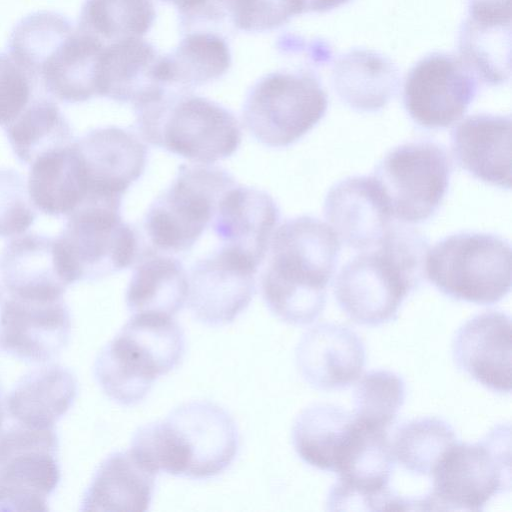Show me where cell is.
Returning <instances> with one entry per match:
<instances>
[{"mask_svg":"<svg viewBox=\"0 0 512 512\" xmlns=\"http://www.w3.org/2000/svg\"><path fill=\"white\" fill-rule=\"evenodd\" d=\"M185 345L184 332L171 316L133 314L98 354L95 378L110 399L135 405L158 377L180 364Z\"/></svg>","mask_w":512,"mask_h":512,"instance_id":"5","label":"cell"},{"mask_svg":"<svg viewBox=\"0 0 512 512\" xmlns=\"http://www.w3.org/2000/svg\"><path fill=\"white\" fill-rule=\"evenodd\" d=\"M74 145L86 182V196L78 208L120 209L123 195L145 170L146 146L136 135L116 126L92 129L76 138Z\"/></svg>","mask_w":512,"mask_h":512,"instance_id":"15","label":"cell"},{"mask_svg":"<svg viewBox=\"0 0 512 512\" xmlns=\"http://www.w3.org/2000/svg\"><path fill=\"white\" fill-rule=\"evenodd\" d=\"M230 64V51L223 39L209 32H194L171 56L162 57V79L165 84L198 86L221 77Z\"/></svg>","mask_w":512,"mask_h":512,"instance_id":"33","label":"cell"},{"mask_svg":"<svg viewBox=\"0 0 512 512\" xmlns=\"http://www.w3.org/2000/svg\"><path fill=\"white\" fill-rule=\"evenodd\" d=\"M28 193L38 210L53 217H68L81 205L86 183L74 141L30 164Z\"/></svg>","mask_w":512,"mask_h":512,"instance_id":"29","label":"cell"},{"mask_svg":"<svg viewBox=\"0 0 512 512\" xmlns=\"http://www.w3.org/2000/svg\"><path fill=\"white\" fill-rule=\"evenodd\" d=\"M425 271L429 281L444 295L491 305L510 291L511 246L491 233H456L428 250Z\"/></svg>","mask_w":512,"mask_h":512,"instance_id":"8","label":"cell"},{"mask_svg":"<svg viewBox=\"0 0 512 512\" xmlns=\"http://www.w3.org/2000/svg\"><path fill=\"white\" fill-rule=\"evenodd\" d=\"M154 18L152 0H85L77 26L105 46L142 38Z\"/></svg>","mask_w":512,"mask_h":512,"instance_id":"34","label":"cell"},{"mask_svg":"<svg viewBox=\"0 0 512 512\" xmlns=\"http://www.w3.org/2000/svg\"><path fill=\"white\" fill-rule=\"evenodd\" d=\"M478 90V78L460 57L434 52L408 72L403 104L418 126L443 129L463 117Z\"/></svg>","mask_w":512,"mask_h":512,"instance_id":"14","label":"cell"},{"mask_svg":"<svg viewBox=\"0 0 512 512\" xmlns=\"http://www.w3.org/2000/svg\"><path fill=\"white\" fill-rule=\"evenodd\" d=\"M3 129L15 157L26 165L49 151L70 145L75 140L70 122L54 99L46 94L37 95Z\"/></svg>","mask_w":512,"mask_h":512,"instance_id":"32","label":"cell"},{"mask_svg":"<svg viewBox=\"0 0 512 512\" xmlns=\"http://www.w3.org/2000/svg\"><path fill=\"white\" fill-rule=\"evenodd\" d=\"M279 215L267 192L235 185L220 199L211 226L224 246L258 268L269 250Z\"/></svg>","mask_w":512,"mask_h":512,"instance_id":"21","label":"cell"},{"mask_svg":"<svg viewBox=\"0 0 512 512\" xmlns=\"http://www.w3.org/2000/svg\"><path fill=\"white\" fill-rule=\"evenodd\" d=\"M104 45L63 14L35 11L13 27L8 54L46 95L65 104L98 96V65Z\"/></svg>","mask_w":512,"mask_h":512,"instance_id":"3","label":"cell"},{"mask_svg":"<svg viewBox=\"0 0 512 512\" xmlns=\"http://www.w3.org/2000/svg\"><path fill=\"white\" fill-rule=\"evenodd\" d=\"M257 267L232 249L197 261L188 277V304L194 318L208 326L234 321L255 293Z\"/></svg>","mask_w":512,"mask_h":512,"instance_id":"16","label":"cell"},{"mask_svg":"<svg viewBox=\"0 0 512 512\" xmlns=\"http://www.w3.org/2000/svg\"><path fill=\"white\" fill-rule=\"evenodd\" d=\"M176 6L183 14L196 16L207 0H165Z\"/></svg>","mask_w":512,"mask_h":512,"instance_id":"41","label":"cell"},{"mask_svg":"<svg viewBox=\"0 0 512 512\" xmlns=\"http://www.w3.org/2000/svg\"><path fill=\"white\" fill-rule=\"evenodd\" d=\"M332 85L339 99L358 112H377L397 94L400 74L384 55L352 49L340 55L332 68Z\"/></svg>","mask_w":512,"mask_h":512,"instance_id":"26","label":"cell"},{"mask_svg":"<svg viewBox=\"0 0 512 512\" xmlns=\"http://www.w3.org/2000/svg\"><path fill=\"white\" fill-rule=\"evenodd\" d=\"M235 421L209 401H191L164 420L139 427L130 450L154 472L206 479L224 471L236 457Z\"/></svg>","mask_w":512,"mask_h":512,"instance_id":"2","label":"cell"},{"mask_svg":"<svg viewBox=\"0 0 512 512\" xmlns=\"http://www.w3.org/2000/svg\"><path fill=\"white\" fill-rule=\"evenodd\" d=\"M78 393L76 376L58 364L38 367L24 375L9 393L8 413L30 428H53L70 409Z\"/></svg>","mask_w":512,"mask_h":512,"instance_id":"27","label":"cell"},{"mask_svg":"<svg viewBox=\"0 0 512 512\" xmlns=\"http://www.w3.org/2000/svg\"><path fill=\"white\" fill-rule=\"evenodd\" d=\"M236 185L224 169L183 164L170 187L150 206L144 227L160 251H189L211 224L222 196Z\"/></svg>","mask_w":512,"mask_h":512,"instance_id":"9","label":"cell"},{"mask_svg":"<svg viewBox=\"0 0 512 512\" xmlns=\"http://www.w3.org/2000/svg\"><path fill=\"white\" fill-rule=\"evenodd\" d=\"M351 0H302L303 12L323 13L333 10Z\"/></svg>","mask_w":512,"mask_h":512,"instance_id":"40","label":"cell"},{"mask_svg":"<svg viewBox=\"0 0 512 512\" xmlns=\"http://www.w3.org/2000/svg\"><path fill=\"white\" fill-rule=\"evenodd\" d=\"M432 490L411 499L416 510L481 511L511 488V428L495 425L476 443L450 447L434 467Z\"/></svg>","mask_w":512,"mask_h":512,"instance_id":"7","label":"cell"},{"mask_svg":"<svg viewBox=\"0 0 512 512\" xmlns=\"http://www.w3.org/2000/svg\"><path fill=\"white\" fill-rule=\"evenodd\" d=\"M56 248L62 273L71 285L103 278L129 267L138 239L120 210L82 207L68 216Z\"/></svg>","mask_w":512,"mask_h":512,"instance_id":"11","label":"cell"},{"mask_svg":"<svg viewBox=\"0 0 512 512\" xmlns=\"http://www.w3.org/2000/svg\"><path fill=\"white\" fill-rule=\"evenodd\" d=\"M39 94L31 75L8 53L0 52V126L13 122Z\"/></svg>","mask_w":512,"mask_h":512,"instance_id":"39","label":"cell"},{"mask_svg":"<svg viewBox=\"0 0 512 512\" xmlns=\"http://www.w3.org/2000/svg\"><path fill=\"white\" fill-rule=\"evenodd\" d=\"M3 418H4V414H3L1 395H0V429H1V426H2Z\"/></svg>","mask_w":512,"mask_h":512,"instance_id":"42","label":"cell"},{"mask_svg":"<svg viewBox=\"0 0 512 512\" xmlns=\"http://www.w3.org/2000/svg\"><path fill=\"white\" fill-rule=\"evenodd\" d=\"M457 367L495 392L511 391V318L486 311L466 321L452 343Z\"/></svg>","mask_w":512,"mask_h":512,"instance_id":"19","label":"cell"},{"mask_svg":"<svg viewBox=\"0 0 512 512\" xmlns=\"http://www.w3.org/2000/svg\"><path fill=\"white\" fill-rule=\"evenodd\" d=\"M403 379L388 370H372L358 381L353 393L354 418L370 427L386 430L405 401Z\"/></svg>","mask_w":512,"mask_h":512,"instance_id":"36","label":"cell"},{"mask_svg":"<svg viewBox=\"0 0 512 512\" xmlns=\"http://www.w3.org/2000/svg\"><path fill=\"white\" fill-rule=\"evenodd\" d=\"M374 247L348 261L334 284L340 308L367 326L397 317L404 299L422 281L428 242L413 228L391 226Z\"/></svg>","mask_w":512,"mask_h":512,"instance_id":"4","label":"cell"},{"mask_svg":"<svg viewBox=\"0 0 512 512\" xmlns=\"http://www.w3.org/2000/svg\"><path fill=\"white\" fill-rule=\"evenodd\" d=\"M355 423L354 416L339 406L314 404L304 409L293 424L294 449L310 466L335 472Z\"/></svg>","mask_w":512,"mask_h":512,"instance_id":"31","label":"cell"},{"mask_svg":"<svg viewBox=\"0 0 512 512\" xmlns=\"http://www.w3.org/2000/svg\"><path fill=\"white\" fill-rule=\"evenodd\" d=\"M511 117L488 113L465 118L451 132L457 164L474 178L511 188Z\"/></svg>","mask_w":512,"mask_h":512,"instance_id":"23","label":"cell"},{"mask_svg":"<svg viewBox=\"0 0 512 512\" xmlns=\"http://www.w3.org/2000/svg\"><path fill=\"white\" fill-rule=\"evenodd\" d=\"M53 428L14 425L0 433V511H47L60 481Z\"/></svg>","mask_w":512,"mask_h":512,"instance_id":"13","label":"cell"},{"mask_svg":"<svg viewBox=\"0 0 512 512\" xmlns=\"http://www.w3.org/2000/svg\"><path fill=\"white\" fill-rule=\"evenodd\" d=\"M71 335L70 310L63 298L39 300L14 295L0 307V349L22 360L56 357Z\"/></svg>","mask_w":512,"mask_h":512,"instance_id":"17","label":"cell"},{"mask_svg":"<svg viewBox=\"0 0 512 512\" xmlns=\"http://www.w3.org/2000/svg\"><path fill=\"white\" fill-rule=\"evenodd\" d=\"M36 218L25 177L13 168H0V237L24 233Z\"/></svg>","mask_w":512,"mask_h":512,"instance_id":"37","label":"cell"},{"mask_svg":"<svg viewBox=\"0 0 512 512\" xmlns=\"http://www.w3.org/2000/svg\"><path fill=\"white\" fill-rule=\"evenodd\" d=\"M304 380L319 390H338L355 382L365 365V347L348 326L321 323L309 329L296 348Z\"/></svg>","mask_w":512,"mask_h":512,"instance_id":"20","label":"cell"},{"mask_svg":"<svg viewBox=\"0 0 512 512\" xmlns=\"http://www.w3.org/2000/svg\"><path fill=\"white\" fill-rule=\"evenodd\" d=\"M302 13L301 0H228L229 19L243 31L277 28Z\"/></svg>","mask_w":512,"mask_h":512,"instance_id":"38","label":"cell"},{"mask_svg":"<svg viewBox=\"0 0 512 512\" xmlns=\"http://www.w3.org/2000/svg\"><path fill=\"white\" fill-rule=\"evenodd\" d=\"M328 98L311 72H274L250 90L243 121L251 135L267 147H287L324 117Z\"/></svg>","mask_w":512,"mask_h":512,"instance_id":"10","label":"cell"},{"mask_svg":"<svg viewBox=\"0 0 512 512\" xmlns=\"http://www.w3.org/2000/svg\"><path fill=\"white\" fill-rule=\"evenodd\" d=\"M328 225L349 248H373L391 227L387 197L374 176H351L335 183L323 207Z\"/></svg>","mask_w":512,"mask_h":512,"instance_id":"18","label":"cell"},{"mask_svg":"<svg viewBox=\"0 0 512 512\" xmlns=\"http://www.w3.org/2000/svg\"><path fill=\"white\" fill-rule=\"evenodd\" d=\"M451 173L446 148L423 140L390 150L372 176L387 197L392 217L401 223L417 224L436 213L448 190Z\"/></svg>","mask_w":512,"mask_h":512,"instance_id":"12","label":"cell"},{"mask_svg":"<svg viewBox=\"0 0 512 512\" xmlns=\"http://www.w3.org/2000/svg\"><path fill=\"white\" fill-rule=\"evenodd\" d=\"M0 279L9 295L54 300L70 285L64 277L55 238L28 233L6 243L0 253Z\"/></svg>","mask_w":512,"mask_h":512,"instance_id":"24","label":"cell"},{"mask_svg":"<svg viewBox=\"0 0 512 512\" xmlns=\"http://www.w3.org/2000/svg\"><path fill=\"white\" fill-rule=\"evenodd\" d=\"M261 289L269 310L292 325L314 322L326 305L327 286L340 254L333 229L311 216L285 221L272 235Z\"/></svg>","mask_w":512,"mask_h":512,"instance_id":"1","label":"cell"},{"mask_svg":"<svg viewBox=\"0 0 512 512\" xmlns=\"http://www.w3.org/2000/svg\"><path fill=\"white\" fill-rule=\"evenodd\" d=\"M161 59L142 38L105 45L98 65V96L135 107L158 99L165 92Z\"/></svg>","mask_w":512,"mask_h":512,"instance_id":"22","label":"cell"},{"mask_svg":"<svg viewBox=\"0 0 512 512\" xmlns=\"http://www.w3.org/2000/svg\"><path fill=\"white\" fill-rule=\"evenodd\" d=\"M137 127L150 144L200 164L231 156L242 139L234 114L190 94H167L135 107Z\"/></svg>","mask_w":512,"mask_h":512,"instance_id":"6","label":"cell"},{"mask_svg":"<svg viewBox=\"0 0 512 512\" xmlns=\"http://www.w3.org/2000/svg\"><path fill=\"white\" fill-rule=\"evenodd\" d=\"M188 296V276L173 257L147 251L129 281L126 304L133 314L173 316Z\"/></svg>","mask_w":512,"mask_h":512,"instance_id":"30","label":"cell"},{"mask_svg":"<svg viewBox=\"0 0 512 512\" xmlns=\"http://www.w3.org/2000/svg\"><path fill=\"white\" fill-rule=\"evenodd\" d=\"M511 13L469 9L458 35L462 61L479 81L499 86L510 80Z\"/></svg>","mask_w":512,"mask_h":512,"instance_id":"28","label":"cell"},{"mask_svg":"<svg viewBox=\"0 0 512 512\" xmlns=\"http://www.w3.org/2000/svg\"><path fill=\"white\" fill-rule=\"evenodd\" d=\"M3 299H4L3 291L0 289V307H1Z\"/></svg>","mask_w":512,"mask_h":512,"instance_id":"43","label":"cell"},{"mask_svg":"<svg viewBox=\"0 0 512 512\" xmlns=\"http://www.w3.org/2000/svg\"><path fill=\"white\" fill-rule=\"evenodd\" d=\"M456 442L449 423L425 417L403 423L396 431L392 450L406 470L416 475H431L444 453Z\"/></svg>","mask_w":512,"mask_h":512,"instance_id":"35","label":"cell"},{"mask_svg":"<svg viewBox=\"0 0 512 512\" xmlns=\"http://www.w3.org/2000/svg\"><path fill=\"white\" fill-rule=\"evenodd\" d=\"M156 472L131 450L110 454L97 468L81 503V511L149 509Z\"/></svg>","mask_w":512,"mask_h":512,"instance_id":"25","label":"cell"}]
</instances>
